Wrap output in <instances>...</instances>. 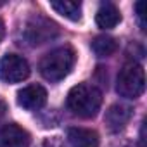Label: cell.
<instances>
[{
  "instance_id": "9c48e42d",
  "label": "cell",
  "mask_w": 147,
  "mask_h": 147,
  "mask_svg": "<svg viewBox=\"0 0 147 147\" xmlns=\"http://www.w3.org/2000/svg\"><path fill=\"white\" fill-rule=\"evenodd\" d=\"M67 140L73 147H99V135L90 128H69Z\"/></svg>"
},
{
  "instance_id": "277c9868",
  "label": "cell",
  "mask_w": 147,
  "mask_h": 147,
  "mask_svg": "<svg viewBox=\"0 0 147 147\" xmlns=\"http://www.w3.org/2000/svg\"><path fill=\"white\" fill-rule=\"evenodd\" d=\"M30 76V64L23 55L5 54L0 59V82L19 83Z\"/></svg>"
},
{
  "instance_id": "52a82bcc",
  "label": "cell",
  "mask_w": 147,
  "mask_h": 147,
  "mask_svg": "<svg viewBox=\"0 0 147 147\" xmlns=\"http://www.w3.org/2000/svg\"><path fill=\"white\" fill-rule=\"evenodd\" d=\"M30 133L16 123L0 126V147H30Z\"/></svg>"
},
{
  "instance_id": "e0dca14e",
  "label": "cell",
  "mask_w": 147,
  "mask_h": 147,
  "mask_svg": "<svg viewBox=\"0 0 147 147\" xmlns=\"http://www.w3.org/2000/svg\"><path fill=\"white\" fill-rule=\"evenodd\" d=\"M119 147H135V145H131V144H126V145H119Z\"/></svg>"
},
{
  "instance_id": "7a4b0ae2",
  "label": "cell",
  "mask_w": 147,
  "mask_h": 147,
  "mask_svg": "<svg viewBox=\"0 0 147 147\" xmlns=\"http://www.w3.org/2000/svg\"><path fill=\"white\" fill-rule=\"evenodd\" d=\"M75 61H76V54L69 45L57 47L49 54H45L43 59L40 61V66H38L40 75L47 82H61L71 73Z\"/></svg>"
},
{
  "instance_id": "6da1fadb",
  "label": "cell",
  "mask_w": 147,
  "mask_h": 147,
  "mask_svg": "<svg viewBox=\"0 0 147 147\" xmlns=\"http://www.w3.org/2000/svg\"><path fill=\"white\" fill-rule=\"evenodd\" d=\"M102 104V92L90 83H78L75 85L66 99V106L67 109L78 116V118H94L97 116L99 109Z\"/></svg>"
},
{
  "instance_id": "8fae6325",
  "label": "cell",
  "mask_w": 147,
  "mask_h": 147,
  "mask_svg": "<svg viewBox=\"0 0 147 147\" xmlns=\"http://www.w3.org/2000/svg\"><path fill=\"white\" fill-rule=\"evenodd\" d=\"M118 43L109 35H99L92 40V50L97 57H109L116 52Z\"/></svg>"
},
{
  "instance_id": "5bb4252c",
  "label": "cell",
  "mask_w": 147,
  "mask_h": 147,
  "mask_svg": "<svg viewBox=\"0 0 147 147\" xmlns=\"http://www.w3.org/2000/svg\"><path fill=\"white\" fill-rule=\"evenodd\" d=\"M38 147H64V144L57 137H52V138H45Z\"/></svg>"
},
{
  "instance_id": "7c38bea8",
  "label": "cell",
  "mask_w": 147,
  "mask_h": 147,
  "mask_svg": "<svg viewBox=\"0 0 147 147\" xmlns=\"http://www.w3.org/2000/svg\"><path fill=\"white\" fill-rule=\"evenodd\" d=\"M50 7L57 14L64 16L69 21H80L82 19V4L80 2H52Z\"/></svg>"
},
{
  "instance_id": "5b68a950",
  "label": "cell",
  "mask_w": 147,
  "mask_h": 147,
  "mask_svg": "<svg viewBox=\"0 0 147 147\" xmlns=\"http://www.w3.org/2000/svg\"><path fill=\"white\" fill-rule=\"evenodd\" d=\"M59 33L57 24L52 23L50 19H45L42 16H36L33 19L28 21L26 28H24V38L30 45H42L47 43L49 40L55 38Z\"/></svg>"
},
{
  "instance_id": "30bf717a",
  "label": "cell",
  "mask_w": 147,
  "mask_h": 147,
  "mask_svg": "<svg viewBox=\"0 0 147 147\" xmlns=\"http://www.w3.org/2000/svg\"><path fill=\"white\" fill-rule=\"evenodd\" d=\"M121 21V14L118 11V7L111 2H104L100 4L97 14H95V23L99 28H104V30H111L114 28L118 23Z\"/></svg>"
},
{
  "instance_id": "4fadbf2b",
  "label": "cell",
  "mask_w": 147,
  "mask_h": 147,
  "mask_svg": "<svg viewBox=\"0 0 147 147\" xmlns=\"http://www.w3.org/2000/svg\"><path fill=\"white\" fill-rule=\"evenodd\" d=\"M135 12H137V19L142 30H145V23H144V2H137L135 4Z\"/></svg>"
},
{
  "instance_id": "ba28073f",
  "label": "cell",
  "mask_w": 147,
  "mask_h": 147,
  "mask_svg": "<svg viewBox=\"0 0 147 147\" xmlns=\"http://www.w3.org/2000/svg\"><path fill=\"white\" fill-rule=\"evenodd\" d=\"M131 118V107L126 104H113L104 116V123L107 126L109 131L116 133L119 130H123L126 126V123Z\"/></svg>"
},
{
  "instance_id": "3957f363",
  "label": "cell",
  "mask_w": 147,
  "mask_h": 147,
  "mask_svg": "<svg viewBox=\"0 0 147 147\" xmlns=\"http://www.w3.org/2000/svg\"><path fill=\"white\" fill-rule=\"evenodd\" d=\"M145 88V75L140 64L137 62H126L116 80V92L125 99H137L144 94Z\"/></svg>"
},
{
  "instance_id": "9a60e30c",
  "label": "cell",
  "mask_w": 147,
  "mask_h": 147,
  "mask_svg": "<svg viewBox=\"0 0 147 147\" xmlns=\"http://www.w3.org/2000/svg\"><path fill=\"white\" fill-rule=\"evenodd\" d=\"M4 35H5V28H4V23H2V19H0V42H2Z\"/></svg>"
},
{
  "instance_id": "2e32d148",
  "label": "cell",
  "mask_w": 147,
  "mask_h": 147,
  "mask_svg": "<svg viewBox=\"0 0 147 147\" xmlns=\"http://www.w3.org/2000/svg\"><path fill=\"white\" fill-rule=\"evenodd\" d=\"M4 113H5V104H4L2 100H0V118L4 116Z\"/></svg>"
},
{
  "instance_id": "8992f818",
  "label": "cell",
  "mask_w": 147,
  "mask_h": 147,
  "mask_svg": "<svg viewBox=\"0 0 147 147\" xmlns=\"http://www.w3.org/2000/svg\"><path fill=\"white\" fill-rule=\"evenodd\" d=\"M47 102V90L42 85H28L18 92V104L26 111H38Z\"/></svg>"
}]
</instances>
